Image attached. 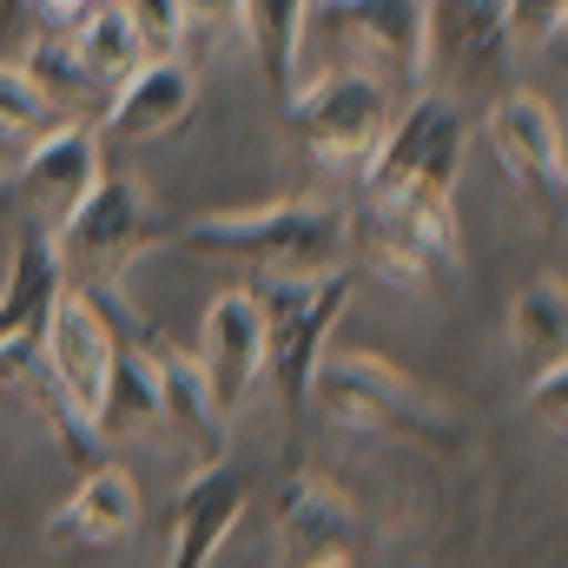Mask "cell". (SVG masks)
<instances>
[{"mask_svg":"<svg viewBox=\"0 0 568 568\" xmlns=\"http://www.w3.org/2000/svg\"><path fill=\"white\" fill-rule=\"evenodd\" d=\"M179 245L192 258L239 265L258 284L331 278V272L351 265V219L337 205H317V199H278V205H252V212L192 219L179 232Z\"/></svg>","mask_w":568,"mask_h":568,"instance_id":"cell-1","label":"cell"},{"mask_svg":"<svg viewBox=\"0 0 568 568\" xmlns=\"http://www.w3.org/2000/svg\"><path fill=\"white\" fill-rule=\"evenodd\" d=\"M317 417L344 436H371V443H417V449H436L449 443L456 424L449 410L429 397L417 377H404L397 364L371 357V351H324L317 371H311V397Z\"/></svg>","mask_w":568,"mask_h":568,"instance_id":"cell-2","label":"cell"},{"mask_svg":"<svg viewBox=\"0 0 568 568\" xmlns=\"http://www.w3.org/2000/svg\"><path fill=\"white\" fill-rule=\"evenodd\" d=\"M165 239H172V225L133 172H100L93 192L47 232L60 284H73V291H120L126 272Z\"/></svg>","mask_w":568,"mask_h":568,"instance_id":"cell-3","label":"cell"},{"mask_svg":"<svg viewBox=\"0 0 568 568\" xmlns=\"http://www.w3.org/2000/svg\"><path fill=\"white\" fill-rule=\"evenodd\" d=\"M463 159H469V113L456 93L424 80L410 87V100H397L357 179H364V199H456Z\"/></svg>","mask_w":568,"mask_h":568,"instance_id":"cell-4","label":"cell"},{"mask_svg":"<svg viewBox=\"0 0 568 568\" xmlns=\"http://www.w3.org/2000/svg\"><path fill=\"white\" fill-rule=\"evenodd\" d=\"M351 258L397 291H456L463 278V232L456 199H364V219H351Z\"/></svg>","mask_w":568,"mask_h":568,"instance_id":"cell-5","label":"cell"},{"mask_svg":"<svg viewBox=\"0 0 568 568\" xmlns=\"http://www.w3.org/2000/svg\"><path fill=\"white\" fill-rule=\"evenodd\" d=\"M324 47V67H357L390 93L424 87V0H311L304 47Z\"/></svg>","mask_w":568,"mask_h":568,"instance_id":"cell-6","label":"cell"},{"mask_svg":"<svg viewBox=\"0 0 568 568\" xmlns=\"http://www.w3.org/2000/svg\"><path fill=\"white\" fill-rule=\"evenodd\" d=\"M291 133L297 145L324 165V172H364V159L377 152L397 93L357 67H317L311 80H297L291 93Z\"/></svg>","mask_w":568,"mask_h":568,"instance_id":"cell-7","label":"cell"},{"mask_svg":"<svg viewBox=\"0 0 568 568\" xmlns=\"http://www.w3.org/2000/svg\"><path fill=\"white\" fill-rule=\"evenodd\" d=\"M33 344H40V364L60 384V397L93 429V404H100V384L113 371V351L140 344V337H126L120 291H73V284H60V297H53V311H47Z\"/></svg>","mask_w":568,"mask_h":568,"instance_id":"cell-8","label":"cell"},{"mask_svg":"<svg viewBox=\"0 0 568 568\" xmlns=\"http://www.w3.org/2000/svg\"><path fill=\"white\" fill-rule=\"evenodd\" d=\"M258 304H265V384L297 410L311 397V371L331 351L337 317L351 311V278L331 272V278L258 284Z\"/></svg>","mask_w":568,"mask_h":568,"instance_id":"cell-9","label":"cell"},{"mask_svg":"<svg viewBox=\"0 0 568 568\" xmlns=\"http://www.w3.org/2000/svg\"><path fill=\"white\" fill-rule=\"evenodd\" d=\"M489 126V152L509 172V185L529 199V212L542 225L562 219V192H568V145H562V120L542 93H503L483 113Z\"/></svg>","mask_w":568,"mask_h":568,"instance_id":"cell-10","label":"cell"},{"mask_svg":"<svg viewBox=\"0 0 568 568\" xmlns=\"http://www.w3.org/2000/svg\"><path fill=\"white\" fill-rule=\"evenodd\" d=\"M199 371H205V390H212L225 424L258 397V384H265V304H258V284H232V291H219L205 304Z\"/></svg>","mask_w":568,"mask_h":568,"instance_id":"cell-11","label":"cell"},{"mask_svg":"<svg viewBox=\"0 0 568 568\" xmlns=\"http://www.w3.org/2000/svg\"><path fill=\"white\" fill-rule=\"evenodd\" d=\"M100 172H106V145H100V133H93L87 120H60L53 133H40V140L20 152V172H13L20 225L53 232V225L93 192Z\"/></svg>","mask_w":568,"mask_h":568,"instance_id":"cell-12","label":"cell"},{"mask_svg":"<svg viewBox=\"0 0 568 568\" xmlns=\"http://www.w3.org/2000/svg\"><path fill=\"white\" fill-rule=\"evenodd\" d=\"M192 106H199V73L185 67V53L145 60V67H133V73L113 87V100H106V113L93 120V133H100V145H120V152L159 145L192 120Z\"/></svg>","mask_w":568,"mask_h":568,"instance_id":"cell-13","label":"cell"},{"mask_svg":"<svg viewBox=\"0 0 568 568\" xmlns=\"http://www.w3.org/2000/svg\"><path fill=\"white\" fill-rule=\"evenodd\" d=\"M503 0H424V80L443 93L483 87L503 60Z\"/></svg>","mask_w":568,"mask_h":568,"instance_id":"cell-14","label":"cell"},{"mask_svg":"<svg viewBox=\"0 0 568 568\" xmlns=\"http://www.w3.org/2000/svg\"><path fill=\"white\" fill-rule=\"evenodd\" d=\"M245 496H252V483H245V469H232L225 456L192 463V476H185V489H179V503H172V523H165V562L172 568H205L225 549V536L239 529Z\"/></svg>","mask_w":568,"mask_h":568,"instance_id":"cell-15","label":"cell"},{"mask_svg":"<svg viewBox=\"0 0 568 568\" xmlns=\"http://www.w3.org/2000/svg\"><path fill=\"white\" fill-rule=\"evenodd\" d=\"M357 556V509L337 483L297 476L278 496V562L291 568H344Z\"/></svg>","mask_w":568,"mask_h":568,"instance_id":"cell-16","label":"cell"},{"mask_svg":"<svg viewBox=\"0 0 568 568\" xmlns=\"http://www.w3.org/2000/svg\"><path fill=\"white\" fill-rule=\"evenodd\" d=\"M145 523V503H140V483L113 463H93L80 476V489L53 509L47 536L53 542H73V549H126Z\"/></svg>","mask_w":568,"mask_h":568,"instance_id":"cell-17","label":"cell"},{"mask_svg":"<svg viewBox=\"0 0 568 568\" xmlns=\"http://www.w3.org/2000/svg\"><path fill=\"white\" fill-rule=\"evenodd\" d=\"M152 377H159V429H165L192 463L225 456V417H219V404H212V390H205L199 357L152 344Z\"/></svg>","mask_w":568,"mask_h":568,"instance_id":"cell-18","label":"cell"},{"mask_svg":"<svg viewBox=\"0 0 568 568\" xmlns=\"http://www.w3.org/2000/svg\"><path fill=\"white\" fill-rule=\"evenodd\" d=\"M53 297H60L53 245H47V232L20 225V232H13V245H7V258H0V351H7V344L40 337V324H47Z\"/></svg>","mask_w":568,"mask_h":568,"instance_id":"cell-19","label":"cell"},{"mask_svg":"<svg viewBox=\"0 0 568 568\" xmlns=\"http://www.w3.org/2000/svg\"><path fill=\"white\" fill-rule=\"evenodd\" d=\"M159 436V377H152V344H120L113 371L93 404V443H140Z\"/></svg>","mask_w":568,"mask_h":568,"instance_id":"cell-20","label":"cell"},{"mask_svg":"<svg viewBox=\"0 0 568 568\" xmlns=\"http://www.w3.org/2000/svg\"><path fill=\"white\" fill-rule=\"evenodd\" d=\"M20 73H27V87L47 100L53 120H87V126H93V120L106 113V100H113V93L73 60L67 33H33V47L20 53Z\"/></svg>","mask_w":568,"mask_h":568,"instance_id":"cell-21","label":"cell"},{"mask_svg":"<svg viewBox=\"0 0 568 568\" xmlns=\"http://www.w3.org/2000/svg\"><path fill=\"white\" fill-rule=\"evenodd\" d=\"M304 13L311 0H239V33L265 73L272 93L297 87V67H304Z\"/></svg>","mask_w":568,"mask_h":568,"instance_id":"cell-22","label":"cell"},{"mask_svg":"<svg viewBox=\"0 0 568 568\" xmlns=\"http://www.w3.org/2000/svg\"><path fill=\"white\" fill-rule=\"evenodd\" d=\"M67 47H73V60L113 93L133 67H145V53H140V33H133V20H126V7L120 0H100L93 13H80L73 27H67Z\"/></svg>","mask_w":568,"mask_h":568,"instance_id":"cell-23","label":"cell"},{"mask_svg":"<svg viewBox=\"0 0 568 568\" xmlns=\"http://www.w3.org/2000/svg\"><path fill=\"white\" fill-rule=\"evenodd\" d=\"M509 344H516V357L536 371V364H562L568 351V291L556 272H542L536 284H523L516 291V304H509Z\"/></svg>","mask_w":568,"mask_h":568,"instance_id":"cell-24","label":"cell"},{"mask_svg":"<svg viewBox=\"0 0 568 568\" xmlns=\"http://www.w3.org/2000/svg\"><path fill=\"white\" fill-rule=\"evenodd\" d=\"M60 120L47 113V100L27 87L20 67H0V159H20L40 133H53Z\"/></svg>","mask_w":568,"mask_h":568,"instance_id":"cell-25","label":"cell"},{"mask_svg":"<svg viewBox=\"0 0 568 568\" xmlns=\"http://www.w3.org/2000/svg\"><path fill=\"white\" fill-rule=\"evenodd\" d=\"M133 33H140V53L145 60H172L185 53V20H179V0H120Z\"/></svg>","mask_w":568,"mask_h":568,"instance_id":"cell-26","label":"cell"},{"mask_svg":"<svg viewBox=\"0 0 568 568\" xmlns=\"http://www.w3.org/2000/svg\"><path fill=\"white\" fill-rule=\"evenodd\" d=\"M568 20V0H503V33L509 47H556Z\"/></svg>","mask_w":568,"mask_h":568,"instance_id":"cell-27","label":"cell"},{"mask_svg":"<svg viewBox=\"0 0 568 568\" xmlns=\"http://www.w3.org/2000/svg\"><path fill=\"white\" fill-rule=\"evenodd\" d=\"M529 417H542L562 436V424H568V371L562 364H536L529 371Z\"/></svg>","mask_w":568,"mask_h":568,"instance_id":"cell-28","label":"cell"},{"mask_svg":"<svg viewBox=\"0 0 568 568\" xmlns=\"http://www.w3.org/2000/svg\"><path fill=\"white\" fill-rule=\"evenodd\" d=\"M179 20H185V40H219V33H239V0H179Z\"/></svg>","mask_w":568,"mask_h":568,"instance_id":"cell-29","label":"cell"},{"mask_svg":"<svg viewBox=\"0 0 568 568\" xmlns=\"http://www.w3.org/2000/svg\"><path fill=\"white\" fill-rule=\"evenodd\" d=\"M100 0H33V20H40V33H67L80 13H93Z\"/></svg>","mask_w":568,"mask_h":568,"instance_id":"cell-30","label":"cell"},{"mask_svg":"<svg viewBox=\"0 0 568 568\" xmlns=\"http://www.w3.org/2000/svg\"><path fill=\"white\" fill-rule=\"evenodd\" d=\"M0 179H7V172H0Z\"/></svg>","mask_w":568,"mask_h":568,"instance_id":"cell-31","label":"cell"}]
</instances>
